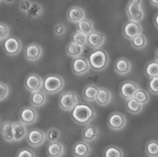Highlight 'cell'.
Instances as JSON below:
<instances>
[{"label": "cell", "mask_w": 158, "mask_h": 157, "mask_svg": "<svg viewBox=\"0 0 158 157\" xmlns=\"http://www.w3.org/2000/svg\"><path fill=\"white\" fill-rule=\"evenodd\" d=\"M10 29L5 23L0 22V41L6 39L9 36Z\"/></svg>", "instance_id": "f35d334b"}, {"label": "cell", "mask_w": 158, "mask_h": 157, "mask_svg": "<svg viewBox=\"0 0 158 157\" xmlns=\"http://www.w3.org/2000/svg\"><path fill=\"white\" fill-rule=\"evenodd\" d=\"M38 112L31 107H25L21 109L20 113V121L25 125H31L38 120Z\"/></svg>", "instance_id": "5bb4252c"}, {"label": "cell", "mask_w": 158, "mask_h": 157, "mask_svg": "<svg viewBox=\"0 0 158 157\" xmlns=\"http://www.w3.org/2000/svg\"><path fill=\"white\" fill-rule=\"evenodd\" d=\"M47 102L46 94L44 91H38L32 92L30 96V103L35 107L43 106Z\"/></svg>", "instance_id": "cb8c5ba5"}, {"label": "cell", "mask_w": 158, "mask_h": 157, "mask_svg": "<svg viewBox=\"0 0 158 157\" xmlns=\"http://www.w3.org/2000/svg\"><path fill=\"white\" fill-rule=\"evenodd\" d=\"M66 26L62 23H57L54 26L53 32H54L55 35L58 37H60V36L64 35L66 33Z\"/></svg>", "instance_id": "60d3db41"}, {"label": "cell", "mask_w": 158, "mask_h": 157, "mask_svg": "<svg viewBox=\"0 0 158 157\" xmlns=\"http://www.w3.org/2000/svg\"><path fill=\"white\" fill-rule=\"evenodd\" d=\"M133 98L141 105H144L148 103L150 100V95L148 92L143 88H139L136 92Z\"/></svg>", "instance_id": "836d02e7"}, {"label": "cell", "mask_w": 158, "mask_h": 157, "mask_svg": "<svg viewBox=\"0 0 158 157\" xmlns=\"http://www.w3.org/2000/svg\"><path fill=\"white\" fill-rule=\"evenodd\" d=\"M88 61L90 67L94 71H102L106 69L110 62V57L106 51L96 49L89 54Z\"/></svg>", "instance_id": "3957f363"}, {"label": "cell", "mask_w": 158, "mask_h": 157, "mask_svg": "<svg viewBox=\"0 0 158 157\" xmlns=\"http://www.w3.org/2000/svg\"><path fill=\"white\" fill-rule=\"evenodd\" d=\"M154 26H156V27L157 28V26H158V14H157V13H156V14L154 16Z\"/></svg>", "instance_id": "7bdbcfd3"}, {"label": "cell", "mask_w": 158, "mask_h": 157, "mask_svg": "<svg viewBox=\"0 0 158 157\" xmlns=\"http://www.w3.org/2000/svg\"><path fill=\"white\" fill-rule=\"evenodd\" d=\"M148 89L149 92L154 95L158 94V77L150 78L148 82Z\"/></svg>", "instance_id": "8d00e7d4"}, {"label": "cell", "mask_w": 158, "mask_h": 157, "mask_svg": "<svg viewBox=\"0 0 158 157\" xmlns=\"http://www.w3.org/2000/svg\"><path fill=\"white\" fill-rule=\"evenodd\" d=\"M72 71L77 75H83L90 70L88 59L84 57H77L73 58L72 64Z\"/></svg>", "instance_id": "8fae6325"}, {"label": "cell", "mask_w": 158, "mask_h": 157, "mask_svg": "<svg viewBox=\"0 0 158 157\" xmlns=\"http://www.w3.org/2000/svg\"><path fill=\"white\" fill-rule=\"evenodd\" d=\"M31 3L32 2L29 1H21L19 3V9L23 13H26V12H27L28 9H30Z\"/></svg>", "instance_id": "b9f144b4"}, {"label": "cell", "mask_w": 158, "mask_h": 157, "mask_svg": "<svg viewBox=\"0 0 158 157\" xmlns=\"http://www.w3.org/2000/svg\"><path fill=\"white\" fill-rule=\"evenodd\" d=\"M45 137L49 143L57 141L60 137V132L56 128H51L47 131Z\"/></svg>", "instance_id": "d590c367"}, {"label": "cell", "mask_w": 158, "mask_h": 157, "mask_svg": "<svg viewBox=\"0 0 158 157\" xmlns=\"http://www.w3.org/2000/svg\"><path fill=\"white\" fill-rule=\"evenodd\" d=\"M142 26L139 22L129 20L126 22L123 27V34L125 38L131 40L134 37L142 34Z\"/></svg>", "instance_id": "7c38bea8"}, {"label": "cell", "mask_w": 158, "mask_h": 157, "mask_svg": "<svg viewBox=\"0 0 158 157\" xmlns=\"http://www.w3.org/2000/svg\"><path fill=\"white\" fill-rule=\"evenodd\" d=\"M81 135L83 141L86 142H91L98 137L99 130L96 126L87 124L83 130Z\"/></svg>", "instance_id": "ffe728a7"}, {"label": "cell", "mask_w": 158, "mask_h": 157, "mask_svg": "<svg viewBox=\"0 0 158 157\" xmlns=\"http://www.w3.org/2000/svg\"><path fill=\"white\" fill-rule=\"evenodd\" d=\"M139 87L138 84L133 81H125L121 84L119 88L120 96L124 99L133 98L136 92L137 91Z\"/></svg>", "instance_id": "30bf717a"}, {"label": "cell", "mask_w": 158, "mask_h": 157, "mask_svg": "<svg viewBox=\"0 0 158 157\" xmlns=\"http://www.w3.org/2000/svg\"><path fill=\"white\" fill-rule=\"evenodd\" d=\"M144 72L146 75L149 77H156L158 76V63L157 60L148 62L145 67Z\"/></svg>", "instance_id": "f1b7e54d"}, {"label": "cell", "mask_w": 158, "mask_h": 157, "mask_svg": "<svg viewBox=\"0 0 158 157\" xmlns=\"http://www.w3.org/2000/svg\"><path fill=\"white\" fill-rule=\"evenodd\" d=\"M4 2H5V3H13V1H10V2H7V1H5Z\"/></svg>", "instance_id": "f6af8a7d"}, {"label": "cell", "mask_w": 158, "mask_h": 157, "mask_svg": "<svg viewBox=\"0 0 158 157\" xmlns=\"http://www.w3.org/2000/svg\"><path fill=\"white\" fill-rule=\"evenodd\" d=\"M0 3H1V1H0Z\"/></svg>", "instance_id": "bcb514c9"}, {"label": "cell", "mask_w": 158, "mask_h": 157, "mask_svg": "<svg viewBox=\"0 0 158 157\" xmlns=\"http://www.w3.org/2000/svg\"><path fill=\"white\" fill-rule=\"evenodd\" d=\"M95 117V109L87 103H77L71 111V117L73 122L80 126L89 124Z\"/></svg>", "instance_id": "6da1fadb"}, {"label": "cell", "mask_w": 158, "mask_h": 157, "mask_svg": "<svg viewBox=\"0 0 158 157\" xmlns=\"http://www.w3.org/2000/svg\"><path fill=\"white\" fill-rule=\"evenodd\" d=\"M64 87V79L57 74H49L43 78L42 89L47 94H55L61 91Z\"/></svg>", "instance_id": "7a4b0ae2"}, {"label": "cell", "mask_w": 158, "mask_h": 157, "mask_svg": "<svg viewBox=\"0 0 158 157\" xmlns=\"http://www.w3.org/2000/svg\"><path fill=\"white\" fill-rule=\"evenodd\" d=\"M22 41L15 36H9L4 40L3 46L5 53L10 56L19 54L22 50Z\"/></svg>", "instance_id": "8992f818"}, {"label": "cell", "mask_w": 158, "mask_h": 157, "mask_svg": "<svg viewBox=\"0 0 158 157\" xmlns=\"http://www.w3.org/2000/svg\"><path fill=\"white\" fill-rule=\"evenodd\" d=\"M125 107L129 113L133 115H136L143 111V106L138 103L134 98H131L126 100Z\"/></svg>", "instance_id": "4316f807"}, {"label": "cell", "mask_w": 158, "mask_h": 157, "mask_svg": "<svg viewBox=\"0 0 158 157\" xmlns=\"http://www.w3.org/2000/svg\"><path fill=\"white\" fill-rule=\"evenodd\" d=\"M85 18V10L80 7L73 6L68 9L67 12V18L72 22L77 23Z\"/></svg>", "instance_id": "d6986e66"}, {"label": "cell", "mask_w": 158, "mask_h": 157, "mask_svg": "<svg viewBox=\"0 0 158 157\" xmlns=\"http://www.w3.org/2000/svg\"><path fill=\"white\" fill-rule=\"evenodd\" d=\"M108 127L114 131H119L123 129L127 124V119L120 112H113L108 119Z\"/></svg>", "instance_id": "52a82bcc"}, {"label": "cell", "mask_w": 158, "mask_h": 157, "mask_svg": "<svg viewBox=\"0 0 158 157\" xmlns=\"http://www.w3.org/2000/svg\"><path fill=\"white\" fill-rule=\"evenodd\" d=\"M43 55V49L38 43H32L26 46L24 50L25 58L30 62L38 60Z\"/></svg>", "instance_id": "4fadbf2b"}, {"label": "cell", "mask_w": 158, "mask_h": 157, "mask_svg": "<svg viewBox=\"0 0 158 157\" xmlns=\"http://www.w3.org/2000/svg\"><path fill=\"white\" fill-rule=\"evenodd\" d=\"M77 31H80L84 35H87L93 31H94V24L92 21L87 18H85L77 23Z\"/></svg>", "instance_id": "d4e9b609"}, {"label": "cell", "mask_w": 158, "mask_h": 157, "mask_svg": "<svg viewBox=\"0 0 158 157\" xmlns=\"http://www.w3.org/2000/svg\"><path fill=\"white\" fill-rule=\"evenodd\" d=\"M77 94L73 91H66L60 94L59 98V107L63 111H70L78 103Z\"/></svg>", "instance_id": "5b68a950"}, {"label": "cell", "mask_w": 158, "mask_h": 157, "mask_svg": "<svg viewBox=\"0 0 158 157\" xmlns=\"http://www.w3.org/2000/svg\"><path fill=\"white\" fill-rule=\"evenodd\" d=\"M112 94L108 89L106 88H98L95 101L101 106H106L112 101Z\"/></svg>", "instance_id": "ac0fdd59"}, {"label": "cell", "mask_w": 158, "mask_h": 157, "mask_svg": "<svg viewBox=\"0 0 158 157\" xmlns=\"http://www.w3.org/2000/svg\"><path fill=\"white\" fill-rule=\"evenodd\" d=\"M26 139L30 146L38 147L45 142L46 139L45 134L43 130L40 129H31L26 135Z\"/></svg>", "instance_id": "ba28073f"}, {"label": "cell", "mask_w": 158, "mask_h": 157, "mask_svg": "<svg viewBox=\"0 0 158 157\" xmlns=\"http://www.w3.org/2000/svg\"><path fill=\"white\" fill-rule=\"evenodd\" d=\"M104 157H123V153L119 147L110 145L105 149Z\"/></svg>", "instance_id": "d6a6232c"}, {"label": "cell", "mask_w": 158, "mask_h": 157, "mask_svg": "<svg viewBox=\"0 0 158 157\" xmlns=\"http://www.w3.org/2000/svg\"><path fill=\"white\" fill-rule=\"evenodd\" d=\"M14 130V141L19 142L23 140L28 133L26 125L23 124L21 121H16L13 123Z\"/></svg>", "instance_id": "603a6c76"}, {"label": "cell", "mask_w": 158, "mask_h": 157, "mask_svg": "<svg viewBox=\"0 0 158 157\" xmlns=\"http://www.w3.org/2000/svg\"><path fill=\"white\" fill-rule=\"evenodd\" d=\"M43 85V78L38 74L31 73L26 77L24 81L25 88L28 92L32 93L40 91Z\"/></svg>", "instance_id": "9c48e42d"}, {"label": "cell", "mask_w": 158, "mask_h": 157, "mask_svg": "<svg viewBox=\"0 0 158 157\" xmlns=\"http://www.w3.org/2000/svg\"><path fill=\"white\" fill-rule=\"evenodd\" d=\"M44 9L41 5L37 3V2H32L31 3V6L28 10L26 12V15L28 17L31 18H36L40 17V16L43 14Z\"/></svg>", "instance_id": "f546056e"}, {"label": "cell", "mask_w": 158, "mask_h": 157, "mask_svg": "<svg viewBox=\"0 0 158 157\" xmlns=\"http://www.w3.org/2000/svg\"><path fill=\"white\" fill-rule=\"evenodd\" d=\"M72 42L77 45L83 46L87 43V35L77 30L72 35Z\"/></svg>", "instance_id": "e575fe53"}, {"label": "cell", "mask_w": 158, "mask_h": 157, "mask_svg": "<svg viewBox=\"0 0 158 157\" xmlns=\"http://www.w3.org/2000/svg\"><path fill=\"white\" fill-rule=\"evenodd\" d=\"M106 41L105 35L100 31L94 30L87 35V45L94 49H98L102 46Z\"/></svg>", "instance_id": "9a60e30c"}, {"label": "cell", "mask_w": 158, "mask_h": 157, "mask_svg": "<svg viewBox=\"0 0 158 157\" xmlns=\"http://www.w3.org/2000/svg\"><path fill=\"white\" fill-rule=\"evenodd\" d=\"M47 153L49 157H61L64 153V147L58 141L49 143L47 147Z\"/></svg>", "instance_id": "44dd1931"}, {"label": "cell", "mask_w": 158, "mask_h": 157, "mask_svg": "<svg viewBox=\"0 0 158 157\" xmlns=\"http://www.w3.org/2000/svg\"><path fill=\"white\" fill-rule=\"evenodd\" d=\"M131 41V45L133 46V48L139 50L144 49L148 43L147 38L143 34L136 35Z\"/></svg>", "instance_id": "4dcf8cb0"}, {"label": "cell", "mask_w": 158, "mask_h": 157, "mask_svg": "<svg viewBox=\"0 0 158 157\" xmlns=\"http://www.w3.org/2000/svg\"><path fill=\"white\" fill-rule=\"evenodd\" d=\"M9 94V87L6 83L0 82V102L6 99Z\"/></svg>", "instance_id": "74e56055"}, {"label": "cell", "mask_w": 158, "mask_h": 157, "mask_svg": "<svg viewBox=\"0 0 158 157\" xmlns=\"http://www.w3.org/2000/svg\"><path fill=\"white\" fill-rule=\"evenodd\" d=\"M132 69V64L129 60L124 57H121L115 61L114 71L118 75H125L129 73Z\"/></svg>", "instance_id": "e0dca14e"}, {"label": "cell", "mask_w": 158, "mask_h": 157, "mask_svg": "<svg viewBox=\"0 0 158 157\" xmlns=\"http://www.w3.org/2000/svg\"><path fill=\"white\" fill-rule=\"evenodd\" d=\"M83 46L77 45L72 43V42H70V43H68L66 49L67 55L71 58H73L81 56L83 53Z\"/></svg>", "instance_id": "83f0119b"}, {"label": "cell", "mask_w": 158, "mask_h": 157, "mask_svg": "<svg viewBox=\"0 0 158 157\" xmlns=\"http://www.w3.org/2000/svg\"><path fill=\"white\" fill-rule=\"evenodd\" d=\"M98 87L93 84H89L83 89V95L85 100L88 102H93L95 100Z\"/></svg>", "instance_id": "484cf974"}, {"label": "cell", "mask_w": 158, "mask_h": 157, "mask_svg": "<svg viewBox=\"0 0 158 157\" xmlns=\"http://www.w3.org/2000/svg\"><path fill=\"white\" fill-rule=\"evenodd\" d=\"M16 157H35V154L31 149L23 148L18 151Z\"/></svg>", "instance_id": "ab89813d"}, {"label": "cell", "mask_w": 158, "mask_h": 157, "mask_svg": "<svg viewBox=\"0 0 158 157\" xmlns=\"http://www.w3.org/2000/svg\"><path fill=\"white\" fill-rule=\"evenodd\" d=\"M145 153L149 157H157L158 156V143L157 141L152 139L149 141L146 145Z\"/></svg>", "instance_id": "1f68e13d"}, {"label": "cell", "mask_w": 158, "mask_h": 157, "mask_svg": "<svg viewBox=\"0 0 158 157\" xmlns=\"http://www.w3.org/2000/svg\"><path fill=\"white\" fill-rule=\"evenodd\" d=\"M150 3L154 5L155 7H157V5H158V1L157 0H152V1H150Z\"/></svg>", "instance_id": "ee69618b"}, {"label": "cell", "mask_w": 158, "mask_h": 157, "mask_svg": "<svg viewBox=\"0 0 158 157\" xmlns=\"http://www.w3.org/2000/svg\"><path fill=\"white\" fill-rule=\"evenodd\" d=\"M0 132H1L5 141H7V142L14 141L13 123L10 121H5L3 123L0 127Z\"/></svg>", "instance_id": "7402d4cb"}, {"label": "cell", "mask_w": 158, "mask_h": 157, "mask_svg": "<svg viewBox=\"0 0 158 157\" xmlns=\"http://www.w3.org/2000/svg\"><path fill=\"white\" fill-rule=\"evenodd\" d=\"M91 147L85 141H79L73 145L72 153L75 157H87L91 153Z\"/></svg>", "instance_id": "2e32d148"}, {"label": "cell", "mask_w": 158, "mask_h": 157, "mask_svg": "<svg viewBox=\"0 0 158 157\" xmlns=\"http://www.w3.org/2000/svg\"><path fill=\"white\" fill-rule=\"evenodd\" d=\"M143 2L140 0H132L130 1L126 6L127 13L129 20L139 22L144 17V10L142 8Z\"/></svg>", "instance_id": "277c9868"}]
</instances>
